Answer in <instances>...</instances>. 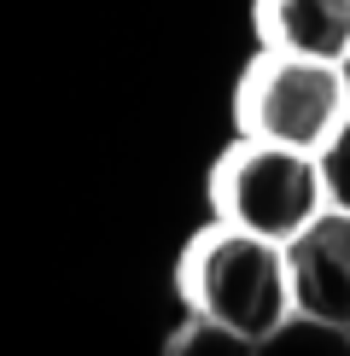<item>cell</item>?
<instances>
[{
  "instance_id": "obj_7",
  "label": "cell",
  "mask_w": 350,
  "mask_h": 356,
  "mask_svg": "<svg viewBox=\"0 0 350 356\" xmlns=\"http://www.w3.org/2000/svg\"><path fill=\"white\" fill-rule=\"evenodd\" d=\"M315 164H321V187H327V204L350 211V117H344L339 129H333L327 140H321Z\"/></svg>"
},
{
  "instance_id": "obj_5",
  "label": "cell",
  "mask_w": 350,
  "mask_h": 356,
  "mask_svg": "<svg viewBox=\"0 0 350 356\" xmlns=\"http://www.w3.org/2000/svg\"><path fill=\"white\" fill-rule=\"evenodd\" d=\"M262 47L344 58L350 53V0H257Z\"/></svg>"
},
{
  "instance_id": "obj_4",
  "label": "cell",
  "mask_w": 350,
  "mask_h": 356,
  "mask_svg": "<svg viewBox=\"0 0 350 356\" xmlns=\"http://www.w3.org/2000/svg\"><path fill=\"white\" fill-rule=\"evenodd\" d=\"M286 269H292V304L350 327V211L327 204L303 234H292Z\"/></svg>"
},
{
  "instance_id": "obj_3",
  "label": "cell",
  "mask_w": 350,
  "mask_h": 356,
  "mask_svg": "<svg viewBox=\"0 0 350 356\" xmlns=\"http://www.w3.org/2000/svg\"><path fill=\"white\" fill-rule=\"evenodd\" d=\"M210 199H216V222H233V228L281 240V245L327 211V187H321L315 152L251 140V135H240V146L222 152Z\"/></svg>"
},
{
  "instance_id": "obj_6",
  "label": "cell",
  "mask_w": 350,
  "mask_h": 356,
  "mask_svg": "<svg viewBox=\"0 0 350 356\" xmlns=\"http://www.w3.org/2000/svg\"><path fill=\"white\" fill-rule=\"evenodd\" d=\"M251 350H257L251 339H240L233 327H222V321H210V316H193L175 333V356H251Z\"/></svg>"
},
{
  "instance_id": "obj_2",
  "label": "cell",
  "mask_w": 350,
  "mask_h": 356,
  "mask_svg": "<svg viewBox=\"0 0 350 356\" xmlns=\"http://www.w3.org/2000/svg\"><path fill=\"white\" fill-rule=\"evenodd\" d=\"M350 117V88L339 58H310L262 47L240 76V135L321 152V140Z\"/></svg>"
},
{
  "instance_id": "obj_8",
  "label": "cell",
  "mask_w": 350,
  "mask_h": 356,
  "mask_svg": "<svg viewBox=\"0 0 350 356\" xmlns=\"http://www.w3.org/2000/svg\"><path fill=\"white\" fill-rule=\"evenodd\" d=\"M339 65H344V88H350V53H344V58H339Z\"/></svg>"
},
{
  "instance_id": "obj_1",
  "label": "cell",
  "mask_w": 350,
  "mask_h": 356,
  "mask_svg": "<svg viewBox=\"0 0 350 356\" xmlns=\"http://www.w3.org/2000/svg\"><path fill=\"white\" fill-rule=\"evenodd\" d=\"M181 298L193 316L222 321V327H233L262 350V339L298 309L292 304L286 245L245 234L233 222H210L181 251Z\"/></svg>"
}]
</instances>
